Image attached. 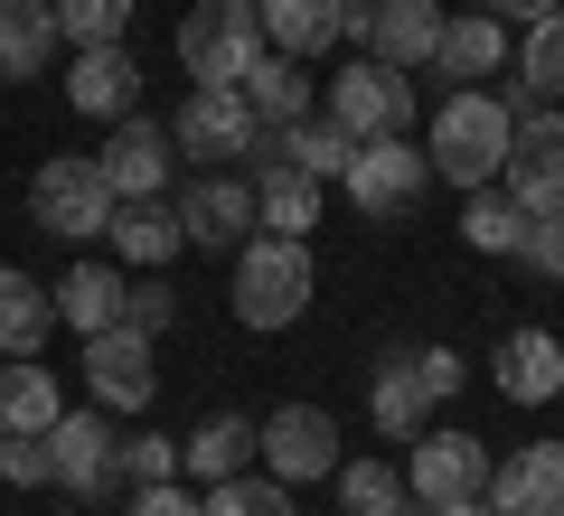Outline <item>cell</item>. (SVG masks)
Listing matches in <instances>:
<instances>
[{"instance_id":"6da1fadb","label":"cell","mask_w":564,"mask_h":516,"mask_svg":"<svg viewBox=\"0 0 564 516\" xmlns=\"http://www.w3.org/2000/svg\"><path fill=\"white\" fill-rule=\"evenodd\" d=\"M508 103L499 95H480V85H452L443 95V113H433V132H423V160H433V179H452L470 198V188H489L499 179V160H508Z\"/></svg>"},{"instance_id":"7a4b0ae2","label":"cell","mask_w":564,"mask_h":516,"mask_svg":"<svg viewBox=\"0 0 564 516\" xmlns=\"http://www.w3.org/2000/svg\"><path fill=\"white\" fill-rule=\"evenodd\" d=\"M311 310V244L302 235H245L236 244V319L245 329H292Z\"/></svg>"},{"instance_id":"3957f363","label":"cell","mask_w":564,"mask_h":516,"mask_svg":"<svg viewBox=\"0 0 564 516\" xmlns=\"http://www.w3.org/2000/svg\"><path fill=\"white\" fill-rule=\"evenodd\" d=\"M348 207H358L367 226H404L423 207V188H433V160H423V141L386 132V141H358V160L339 169Z\"/></svg>"},{"instance_id":"277c9868","label":"cell","mask_w":564,"mask_h":516,"mask_svg":"<svg viewBox=\"0 0 564 516\" xmlns=\"http://www.w3.org/2000/svg\"><path fill=\"white\" fill-rule=\"evenodd\" d=\"M29 217L39 235H66V244H95L113 226V179H104L95 160H39V179H29Z\"/></svg>"},{"instance_id":"5b68a950","label":"cell","mask_w":564,"mask_h":516,"mask_svg":"<svg viewBox=\"0 0 564 516\" xmlns=\"http://www.w3.org/2000/svg\"><path fill=\"white\" fill-rule=\"evenodd\" d=\"M263 57V20L254 0H198L180 20V66L198 85H245V66Z\"/></svg>"},{"instance_id":"8992f818","label":"cell","mask_w":564,"mask_h":516,"mask_svg":"<svg viewBox=\"0 0 564 516\" xmlns=\"http://www.w3.org/2000/svg\"><path fill=\"white\" fill-rule=\"evenodd\" d=\"M348 160H358V141H348L339 132V122H254V141H245V169H254V179H339V169H348Z\"/></svg>"},{"instance_id":"52a82bcc","label":"cell","mask_w":564,"mask_h":516,"mask_svg":"<svg viewBox=\"0 0 564 516\" xmlns=\"http://www.w3.org/2000/svg\"><path fill=\"white\" fill-rule=\"evenodd\" d=\"M499 188L527 207V217H555V207H564V113H555V103H536V113L508 122Z\"/></svg>"},{"instance_id":"ba28073f","label":"cell","mask_w":564,"mask_h":516,"mask_svg":"<svg viewBox=\"0 0 564 516\" xmlns=\"http://www.w3.org/2000/svg\"><path fill=\"white\" fill-rule=\"evenodd\" d=\"M329 122H339L348 141L414 132V76H404V66H377V57L339 66V76H329Z\"/></svg>"},{"instance_id":"9c48e42d","label":"cell","mask_w":564,"mask_h":516,"mask_svg":"<svg viewBox=\"0 0 564 516\" xmlns=\"http://www.w3.org/2000/svg\"><path fill=\"white\" fill-rule=\"evenodd\" d=\"M404 488H414V507H452V497H489V470H499V451H489L480 432H414L404 441Z\"/></svg>"},{"instance_id":"30bf717a","label":"cell","mask_w":564,"mask_h":516,"mask_svg":"<svg viewBox=\"0 0 564 516\" xmlns=\"http://www.w3.org/2000/svg\"><path fill=\"white\" fill-rule=\"evenodd\" d=\"M254 460L282 479V488H302V479H329L339 470V422L321 404H282V414L254 422Z\"/></svg>"},{"instance_id":"8fae6325","label":"cell","mask_w":564,"mask_h":516,"mask_svg":"<svg viewBox=\"0 0 564 516\" xmlns=\"http://www.w3.org/2000/svg\"><path fill=\"white\" fill-rule=\"evenodd\" d=\"M47 488H66V497H76V507H85V497H113V422H104V404H95V414H57V422H47Z\"/></svg>"},{"instance_id":"7c38bea8","label":"cell","mask_w":564,"mask_h":516,"mask_svg":"<svg viewBox=\"0 0 564 516\" xmlns=\"http://www.w3.org/2000/svg\"><path fill=\"white\" fill-rule=\"evenodd\" d=\"M443 0H348V39L367 47L377 66H423L433 39H443Z\"/></svg>"},{"instance_id":"4fadbf2b","label":"cell","mask_w":564,"mask_h":516,"mask_svg":"<svg viewBox=\"0 0 564 516\" xmlns=\"http://www.w3.org/2000/svg\"><path fill=\"white\" fill-rule=\"evenodd\" d=\"M151 348H161V338L122 329V319L85 338V385H95V404H104V414H141V404H151V385H161Z\"/></svg>"},{"instance_id":"5bb4252c","label":"cell","mask_w":564,"mask_h":516,"mask_svg":"<svg viewBox=\"0 0 564 516\" xmlns=\"http://www.w3.org/2000/svg\"><path fill=\"white\" fill-rule=\"evenodd\" d=\"M245 141H254V113H245V95L236 85H198V95L180 103V122H170V151H188V160H245Z\"/></svg>"},{"instance_id":"9a60e30c","label":"cell","mask_w":564,"mask_h":516,"mask_svg":"<svg viewBox=\"0 0 564 516\" xmlns=\"http://www.w3.org/2000/svg\"><path fill=\"white\" fill-rule=\"evenodd\" d=\"M66 103H76L85 122H122V113L141 103V66H132V47H122V39L76 47V66H66Z\"/></svg>"},{"instance_id":"2e32d148","label":"cell","mask_w":564,"mask_h":516,"mask_svg":"<svg viewBox=\"0 0 564 516\" xmlns=\"http://www.w3.org/2000/svg\"><path fill=\"white\" fill-rule=\"evenodd\" d=\"M489 507L499 516H564V441H527L489 470Z\"/></svg>"},{"instance_id":"e0dca14e","label":"cell","mask_w":564,"mask_h":516,"mask_svg":"<svg viewBox=\"0 0 564 516\" xmlns=\"http://www.w3.org/2000/svg\"><path fill=\"white\" fill-rule=\"evenodd\" d=\"M95 169L113 179V198H161V188H170V132H161V122H141V113H122L113 141L95 151Z\"/></svg>"},{"instance_id":"ac0fdd59","label":"cell","mask_w":564,"mask_h":516,"mask_svg":"<svg viewBox=\"0 0 564 516\" xmlns=\"http://www.w3.org/2000/svg\"><path fill=\"white\" fill-rule=\"evenodd\" d=\"M254 20H263V47L273 57H329V47L348 39V0H254Z\"/></svg>"},{"instance_id":"d6986e66","label":"cell","mask_w":564,"mask_h":516,"mask_svg":"<svg viewBox=\"0 0 564 516\" xmlns=\"http://www.w3.org/2000/svg\"><path fill=\"white\" fill-rule=\"evenodd\" d=\"M489 376H499L508 404H555L564 395V338L555 329H508L499 358H489Z\"/></svg>"},{"instance_id":"ffe728a7","label":"cell","mask_w":564,"mask_h":516,"mask_svg":"<svg viewBox=\"0 0 564 516\" xmlns=\"http://www.w3.org/2000/svg\"><path fill=\"white\" fill-rule=\"evenodd\" d=\"M245 226H254V188H245V179H217V169H207V179L180 198V235L207 244V254H236Z\"/></svg>"},{"instance_id":"44dd1931","label":"cell","mask_w":564,"mask_h":516,"mask_svg":"<svg viewBox=\"0 0 564 516\" xmlns=\"http://www.w3.org/2000/svg\"><path fill=\"white\" fill-rule=\"evenodd\" d=\"M367 422H377L386 441H414L423 422H433V385H423L414 348H395V358L377 366V385H367Z\"/></svg>"},{"instance_id":"7402d4cb","label":"cell","mask_w":564,"mask_h":516,"mask_svg":"<svg viewBox=\"0 0 564 516\" xmlns=\"http://www.w3.org/2000/svg\"><path fill=\"white\" fill-rule=\"evenodd\" d=\"M433 76H452V85H480V76H499L508 66V20H489V10H470V20H443V39H433Z\"/></svg>"},{"instance_id":"603a6c76","label":"cell","mask_w":564,"mask_h":516,"mask_svg":"<svg viewBox=\"0 0 564 516\" xmlns=\"http://www.w3.org/2000/svg\"><path fill=\"white\" fill-rule=\"evenodd\" d=\"M47 329H57V292L20 263H0V358H39Z\"/></svg>"},{"instance_id":"cb8c5ba5","label":"cell","mask_w":564,"mask_h":516,"mask_svg":"<svg viewBox=\"0 0 564 516\" xmlns=\"http://www.w3.org/2000/svg\"><path fill=\"white\" fill-rule=\"evenodd\" d=\"M236 95H245V113H254V122H302L311 103H321V85H311L302 57H273V47H263V57L245 66Z\"/></svg>"},{"instance_id":"d4e9b609","label":"cell","mask_w":564,"mask_h":516,"mask_svg":"<svg viewBox=\"0 0 564 516\" xmlns=\"http://www.w3.org/2000/svg\"><path fill=\"white\" fill-rule=\"evenodd\" d=\"M104 235H113V254L122 263H170L180 254V207L170 198H113V226H104Z\"/></svg>"},{"instance_id":"484cf974","label":"cell","mask_w":564,"mask_h":516,"mask_svg":"<svg viewBox=\"0 0 564 516\" xmlns=\"http://www.w3.org/2000/svg\"><path fill=\"white\" fill-rule=\"evenodd\" d=\"M57 414H66V395H57V376H47L39 358H0V441L10 432H47Z\"/></svg>"},{"instance_id":"4316f807","label":"cell","mask_w":564,"mask_h":516,"mask_svg":"<svg viewBox=\"0 0 564 516\" xmlns=\"http://www.w3.org/2000/svg\"><path fill=\"white\" fill-rule=\"evenodd\" d=\"M245 460H254V422H245V414H207L198 432L180 441V470L207 479V488H217V479H236Z\"/></svg>"},{"instance_id":"83f0119b","label":"cell","mask_w":564,"mask_h":516,"mask_svg":"<svg viewBox=\"0 0 564 516\" xmlns=\"http://www.w3.org/2000/svg\"><path fill=\"white\" fill-rule=\"evenodd\" d=\"M57 57V10L47 0H0V76H39Z\"/></svg>"},{"instance_id":"f1b7e54d","label":"cell","mask_w":564,"mask_h":516,"mask_svg":"<svg viewBox=\"0 0 564 516\" xmlns=\"http://www.w3.org/2000/svg\"><path fill=\"white\" fill-rule=\"evenodd\" d=\"M57 319H66L76 338L113 329V319H122V273H113V263H76V273L57 282Z\"/></svg>"},{"instance_id":"f546056e","label":"cell","mask_w":564,"mask_h":516,"mask_svg":"<svg viewBox=\"0 0 564 516\" xmlns=\"http://www.w3.org/2000/svg\"><path fill=\"white\" fill-rule=\"evenodd\" d=\"M527 226H536V217H527V207L508 198L499 179L462 198V235H470V254H518V244H527Z\"/></svg>"},{"instance_id":"4dcf8cb0","label":"cell","mask_w":564,"mask_h":516,"mask_svg":"<svg viewBox=\"0 0 564 516\" xmlns=\"http://www.w3.org/2000/svg\"><path fill=\"white\" fill-rule=\"evenodd\" d=\"M329 479H339V507L348 516H423L414 488L395 479V460H339Z\"/></svg>"},{"instance_id":"1f68e13d","label":"cell","mask_w":564,"mask_h":516,"mask_svg":"<svg viewBox=\"0 0 564 516\" xmlns=\"http://www.w3.org/2000/svg\"><path fill=\"white\" fill-rule=\"evenodd\" d=\"M518 95L527 103H564V10L527 20V39H518Z\"/></svg>"},{"instance_id":"d6a6232c","label":"cell","mask_w":564,"mask_h":516,"mask_svg":"<svg viewBox=\"0 0 564 516\" xmlns=\"http://www.w3.org/2000/svg\"><path fill=\"white\" fill-rule=\"evenodd\" d=\"M254 226L263 235H311L321 226V179H254Z\"/></svg>"},{"instance_id":"836d02e7","label":"cell","mask_w":564,"mask_h":516,"mask_svg":"<svg viewBox=\"0 0 564 516\" xmlns=\"http://www.w3.org/2000/svg\"><path fill=\"white\" fill-rule=\"evenodd\" d=\"M198 516H292V488H282V479H217V488L198 497Z\"/></svg>"},{"instance_id":"e575fe53","label":"cell","mask_w":564,"mask_h":516,"mask_svg":"<svg viewBox=\"0 0 564 516\" xmlns=\"http://www.w3.org/2000/svg\"><path fill=\"white\" fill-rule=\"evenodd\" d=\"M47 10H57V39H76V47H104L132 29V0H47Z\"/></svg>"},{"instance_id":"d590c367","label":"cell","mask_w":564,"mask_h":516,"mask_svg":"<svg viewBox=\"0 0 564 516\" xmlns=\"http://www.w3.org/2000/svg\"><path fill=\"white\" fill-rule=\"evenodd\" d=\"M113 470L132 479V488H151V479H180V441H170V432H132V441H113Z\"/></svg>"},{"instance_id":"8d00e7d4","label":"cell","mask_w":564,"mask_h":516,"mask_svg":"<svg viewBox=\"0 0 564 516\" xmlns=\"http://www.w3.org/2000/svg\"><path fill=\"white\" fill-rule=\"evenodd\" d=\"M170 319H180V292H170V282H122V329L161 338Z\"/></svg>"},{"instance_id":"74e56055","label":"cell","mask_w":564,"mask_h":516,"mask_svg":"<svg viewBox=\"0 0 564 516\" xmlns=\"http://www.w3.org/2000/svg\"><path fill=\"white\" fill-rule=\"evenodd\" d=\"M518 263H527V273H545V282H564V207H555V217H536V226H527Z\"/></svg>"},{"instance_id":"f35d334b","label":"cell","mask_w":564,"mask_h":516,"mask_svg":"<svg viewBox=\"0 0 564 516\" xmlns=\"http://www.w3.org/2000/svg\"><path fill=\"white\" fill-rule=\"evenodd\" d=\"M0 479H10V488H47V441L39 432H10V441H0Z\"/></svg>"},{"instance_id":"ab89813d","label":"cell","mask_w":564,"mask_h":516,"mask_svg":"<svg viewBox=\"0 0 564 516\" xmlns=\"http://www.w3.org/2000/svg\"><path fill=\"white\" fill-rule=\"evenodd\" d=\"M122 516H198V497L180 488V479H151V488H132V507Z\"/></svg>"},{"instance_id":"60d3db41","label":"cell","mask_w":564,"mask_h":516,"mask_svg":"<svg viewBox=\"0 0 564 516\" xmlns=\"http://www.w3.org/2000/svg\"><path fill=\"white\" fill-rule=\"evenodd\" d=\"M414 366H423V385H433V404H443V395H462V358H452V348H414Z\"/></svg>"},{"instance_id":"b9f144b4","label":"cell","mask_w":564,"mask_h":516,"mask_svg":"<svg viewBox=\"0 0 564 516\" xmlns=\"http://www.w3.org/2000/svg\"><path fill=\"white\" fill-rule=\"evenodd\" d=\"M489 20H545V10H564V0H480Z\"/></svg>"},{"instance_id":"7bdbcfd3","label":"cell","mask_w":564,"mask_h":516,"mask_svg":"<svg viewBox=\"0 0 564 516\" xmlns=\"http://www.w3.org/2000/svg\"><path fill=\"white\" fill-rule=\"evenodd\" d=\"M423 516H499L489 497H452V507H423Z\"/></svg>"}]
</instances>
